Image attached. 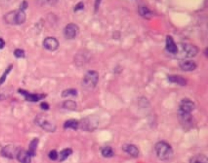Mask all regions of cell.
Returning <instances> with one entry per match:
<instances>
[{
  "instance_id": "cell-17",
  "label": "cell",
  "mask_w": 208,
  "mask_h": 163,
  "mask_svg": "<svg viewBox=\"0 0 208 163\" xmlns=\"http://www.w3.org/2000/svg\"><path fill=\"white\" fill-rule=\"evenodd\" d=\"M16 151L14 148L12 146L8 145L3 148L1 151V154L8 158H11L12 159L13 158V153H15Z\"/></svg>"
},
{
  "instance_id": "cell-11",
  "label": "cell",
  "mask_w": 208,
  "mask_h": 163,
  "mask_svg": "<svg viewBox=\"0 0 208 163\" xmlns=\"http://www.w3.org/2000/svg\"><path fill=\"white\" fill-rule=\"evenodd\" d=\"M165 49L168 52L175 55L178 51V46L173 38L171 35H167L165 39Z\"/></svg>"
},
{
  "instance_id": "cell-16",
  "label": "cell",
  "mask_w": 208,
  "mask_h": 163,
  "mask_svg": "<svg viewBox=\"0 0 208 163\" xmlns=\"http://www.w3.org/2000/svg\"><path fill=\"white\" fill-rule=\"evenodd\" d=\"M17 158L18 160L21 163H30L31 162V156L28 154L27 151L21 150L19 151L17 155Z\"/></svg>"
},
{
  "instance_id": "cell-6",
  "label": "cell",
  "mask_w": 208,
  "mask_h": 163,
  "mask_svg": "<svg viewBox=\"0 0 208 163\" xmlns=\"http://www.w3.org/2000/svg\"><path fill=\"white\" fill-rule=\"evenodd\" d=\"M86 131H92L96 129L98 126V119L95 116H88L84 119H82L81 123H79V126Z\"/></svg>"
},
{
  "instance_id": "cell-31",
  "label": "cell",
  "mask_w": 208,
  "mask_h": 163,
  "mask_svg": "<svg viewBox=\"0 0 208 163\" xmlns=\"http://www.w3.org/2000/svg\"><path fill=\"white\" fill-rule=\"evenodd\" d=\"M27 6H28V4H27V1H23L20 6V9L24 10L25 9H27Z\"/></svg>"
},
{
  "instance_id": "cell-32",
  "label": "cell",
  "mask_w": 208,
  "mask_h": 163,
  "mask_svg": "<svg viewBox=\"0 0 208 163\" xmlns=\"http://www.w3.org/2000/svg\"><path fill=\"white\" fill-rule=\"evenodd\" d=\"M100 4H101V1H95V12L98 11Z\"/></svg>"
},
{
  "instance_id": "cell-27",
  "label": "cell",
  "mask_w": 208,
  "mask_h": 163,
  "mask_svg": "<svg viewBox=\"0 0 208 163\" xmlns=\"http://www.w3.org/2000/svg\"><path fill=\"white\" fill-rule=\"evenodd\" d=\"M13 54L17 58H23L25 56L24 51L21 49H16L13 52Z\"/></svg>"
},
{
  "instance_id": "cell-30",
  "label": "cell",
  "mask_w": 208,
  "mask_h": 163,
  "mask_svg": "<svg viewBox=\"0 0 208 163\" xmlns=\"http://www.w3.org/2000/svg\"><path fill=\"white\" fill-rule=\"evenodd\" d=\"M40 107H41V109L45 110H48L50 108V105H49V104L48 103H47L45 102H44L41 103Z\"/></svg>"
},
{
  "instance_id": "cell-21",
  "label": "cell",
  "mask_w": 208,
  "mask_h": 163,
  "mask_svg": "<svg viewBox=\"0 0 208 163\" xmlns=\"http://www.w3.org/2000/svg\"><path fill=\"white\" fill-rule=\"evenodd\" d=\"M190 163H207V158L204 155H198L191 158Z\"/></svg>"
},
{
  "instance_id": "cell-25",
  "label": "cell",
  "mask_w": 208,
  "mask_h": 163,
  "mask_svg": "<svg viewBox=\"0 0 208 163\" xmlns=\"http://www.w3.org/2000/svg\"><path fill=\"white\" fill-rule=\"evenodd\" d=\"M78 94V91L76 89L74 88H70L64 90L62 93V96L64 98L68 97L69 96H76Z\"/></svg>"
},
{
  "instance_id": "cell-29",
  "label": "cell",
  "mask_w": 208,
  "mask_h": 163,
  "mask_svg": "<svg viewBox=\"0 0 208 163\" xmlns=\"http://www.w3.org/2000/svg\"><path fill=\"white\" fill-rule=\"evenodd\" d=\"M84 3H83L82 2H79V3H78V4L75 6V9H74V11H75V12H77V11L82 10L83 9H84Z\"/></svg>"
},
{
  "instance_id": "cell-12",
  "label": "cell",
  "mask_w": 208,
  "mask_h": 163,
  "mask_svg": "<svg viewBox=\"0 0 208 163\" xmlns=\"http://www.w3.org/2000/svg\"><path fill=\"white\" fill-rule=\"evenodd\" d=\"M179 67L184 71H194L197 67V63L193 60H181L178 63Z\"/></svg>"
},
{
  "instance_id": "cell-10",
  "label": "cell",
  "mask_w": 208,
  "mask_h": 163,
  "mask_svg": "<svg viewBox=\"0 0 208 163\" xmlns=\"http://www.w3.org/2000/svg\"><path fill=\"white\" fill-rule=\"evenodd\" d=\"M178 109L186 112L192 113L195 109V104L190 99H183L179 102Z\"/></svg>"
},
{
  "instance_id": "cell-7",
  "label": "cell",
  "mask_w": 208,
  "mask_h": 163,
  "mask_svg": "<svg viewBox=\"0 0 208 163\" xmlns=\"http://www.w3.org/2000/svg\"><path fill=\"white\" fill-rule=\"evenodd\" d=\"M178 119L184 128H189L192 124L193 121V116L192 115V113L186 112L178 109L177 112Z\"/></svg>"
},
{
  "instance_id": "cell-18",
  "label": "cell",
  "mask_w": 208,
  "mask_h": 163,
  "mask_svg": "<svg viewBox=\"0 0 208 163\" xmlns=\"http://www.w3.org/2000/svg\"><path fill=\"white\" fill-rule=\"evenodd\" d=\"M39 140L38 138H34L30 142L29 146V151L27 153L30 155V156H34L36 155V151L38 144Z\"/></svg>"
},
{
  "instance_id": "cell-1",
  "label": "cell",
  "mask_w": 208,
  "mask_h": 163,
  "mask_svg": "<svg viewBox=\"0 0 208 163\" xmlns=\"http://www.w3.org/2000/svg\"><path fill=\"white\" fill-rule=\"evenodd\" d=\"M177 46L178 51L174 56L176 59L181 60L195 57L200 51L198 46L190 43H180Z\"/></svg>"
},
{
  "instance_id": "cell-13",
  "label": "cell",
  "mask_w": 208,
  "mask_h": 163,
  "mask_svg": "<svg viewBox=\"0 0 208 163\" xmlns=\"http://www.w3.org/2000/svg\"><path fill=\"white\" fill-rule=\"evenodd\" d=\"M19 93L24 96L27 101L30 102H37L39 100L45 98L44 94H30L27 91L22 89L19 90Z\"/></svg>"
},
{
  "instance_id": "cell-20",
  "label": "cell",
  "mask_w": 208,
  "mask_h": 163,
  "mask_svg": "<svg viewBox=\"0 0 208 163\" xmlns=\"http://www.w3.org/2000/svg\"><path fill=\"white\" fill-rule=\"evenodd\" d=\"M64 127L65 128L77 130L79 127V122L75 119H69L65 122Z\"/></svg>"
},
{
  "instance_id": "cell-14",
  "label": "cell",
  "mask_w": 208,
  "mask_h": 163,
  "mask_svg": "<svg viewBox=\"0 0 208 163\" xmlns=\"http://www.w3.org/2000/svg\"><path fill=\"white\" fill-rule=\"evenodd\" d=\"M122 148L124 152L128 153L134 158L138 157V153H139L138 148L133 144H124Z\"/></svg>"
},
{
  "instance_id": "cell-33",
  "label": "cell",
  "mask_w": 208,
  "mask_h": 163,
  "mask_svg": "<svg viewBox=\"0 0 208 163\" xmlns=\"http://www.w3.org/2000/svg\"><path fill=\"white\" fill-rule=\"evenodd\" d=\"M4 46H5L4 40L2 38H0V49L4 48Z\"/></svg>"
},
{
  "instance_id": "cell-9",
  "label": "cell",
  "mask_w": 208,
  "mask_h": 163,
  "mask_svg": "<svg viewBox=\"0 0 208 163\" xmlns=\"http://www.w3.org/2000/svg\"><path fill=\"white\" fill-rule=\"evenodd\" d=\"M44 46L45 48L50 51H54L58 49L59 43L58 40L54 37H47L44 41Z\"/></svg>"
},
{
  "instance_id": "cell-5",
  "label": "cell",
  "mask_w": 208,
  "mask_h": 163,
  "mask_svg": "<svg viewBox=\"0 0 208 163\" xmlns=\"http://www.w3.org/2000/svg\"><path fill=\"white\" fill-rule=\"evenodd\" d=\"M99 74L95 70H89L82 80V85L87 89L94 88L98 83Z\"/></svg>"
},
{
  "instance_id": "cell-15",
  "label": "cell",
  "mask_w": 208,
  "mask_h": 163,
  "mask_svg": "<svg viewBox=\"0 0 208 163\" xmlns=\"http://www.w3.org/2000/svg\"><path fill=\"white\" fill-rule=\"evenodd\" d=\"M168 80L172 84H175L180 86H185L187 84L186 80L178 75H170L168 76Z\"/></svg>"
},
{
  "instance_id": "cell-19",
  "label": "cell",
  "mask_w": 208,
  "mask_h": 163,
  "mask_svg": "<svg viewBox=\"0 0 208 163\" xmlns=\"http://www.w3.org/2000/svg\"><path fill=\"white\" fill-rule=\"evenodd\" d=\"M138 13L141 16L145 18H150L152 17V12L145 6H141L138 7Z\"/></svg>"
},
{
  "instance_id": "cell-2",
  "label": "cell",
  "mask_w": 208,
  "mask_h": 163,
  "mask_svg": "<svg viewBox=\"0 0 208 163\" xmlns=\"http://www.w3.org/2000/svg\"><path fill=\"white\" fill-rule=\"evenodd\" d=\"M155 151L158 157L162 160H169L173 155V151L170 144L164 141H160L155 145Z\"/></svg>"
},
{
  "instance_id": "cell-3",
  "label": "cell",
  "mask_w": 208,
  "mask_h": 163,
  "mask_svg": "<svg viewBox=\"0 0 208 163\" xmlns=\"http://www.w3.org/2000/svg\"><path fill=\"white\" fill-rule=\"evenodd\" d=\"M26 18L25 12L20 9L7 13L4 17L6 22L12 25H20L26 21Z\"/></svg>"
},
{
  "instance_id": "cell-24",
  "label": "cell",
  "mask_w": 208,
  "mask_h": 163,
  "mask_svg": "<svg viewBox=\"0 0 208 163\" xmlns=\"http://www.w3.org/2000/svg\"><path fill=\"white\" fill-rule=\"evenodd\" d=\"M63 107L70 110H75L76 108V103L73 101H66L63 104Z\"/></svg>"
},
{
  "instance_id": "cell-28",
  "label": "cell",
  "mask_w": 208,
  "mask_h": 163,
  "mask_svg": "<svg viewBox=\"0 0 208 163\" xmlns=\"http://www.w3.org/2000/svg\"><path fill=\"white\" fill-rule=\"evenodd\" d=\"M49 157L51 160H56L58 158V153L56 151L53 150L50 152Z\"/></svg>"
},
{
  "instance_id": "cell-8",
  "label": "cell",
  "mask_w": 208,
  "mask_h": 163,
  "mask_svg": "<svg viewBox=\"0 0 208 163\" xmlns=\"http://www.w3.org/2000/svg\"><path fill=\"white\" fill-rule=\"evenodd\" d=\"M79 31V27L75 23L68 24L64 29V34L65 37L68 40L74 39Z\"/></svg>"
},
{
  "instance_id": "cell-23",
  "label": "cell",
  "mask_w": 208,
  "mask_h": 163,
  "mask_svg": "<svg viewBox=\"0 0 208 163\" xmlns=\"http://www.w3.org/2000/svg\"><path fill=\"white\" fill-rule=\"evenodd\" d=\"M72 153L73 151L70 148H67L64 149L60 153V161H65L69 156L72 154Z\"/></svg>"
},
{
  "instance_id": "cell-4",
  "label": "cell",
  "mask_w": 208,
  "mask_h": 163,
  "mask_svg": "<svg viewBox=\"0 0 208 163\" xmlns=\"http://www.w3.org/2000/svg\"><path fill=\"white\" fill-rule=\"evenodd\" d=\"M35 122L39 127L48 132H54L56 130V126L54 121L48 116L38 115L36 117Z\"/></svg>"
},
{
  "instance_id": "cell-22",
  "label": "cell",
  "mask_w": 208,
  "mask_h": 163,
  "mask_svg": "<svg viewBox=\"0 0 208 163\" xmlns=\"http://www.w3.org/2000/svg\"><path fill=\"white\" fill-rule=\"evenodd\" d=\"M101 154L104 158H110L114 156V151L110 147H105L101 149Z\"/></svg>"
},
{
  "instance_id": "cell-26",
  "label": "cell",
  "mask_w": 208,
  "mask_h": 163,
  "mask_svg": "<svg viewBox=\"0 0 208 163\" xmlns=\"http://www.w3.org/2000/svg\"><path fill=\"white\" fill-rule=\"evenodd\" d=\"M12 68H13V65H9L7 68V69L5 70L4 73L3 74L2 76L0 77V85H2L6 79V77H7V76L9 74V73L11 71V70H12Z\"/></svg>"
}]
</instances>
